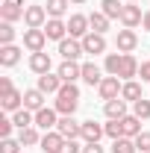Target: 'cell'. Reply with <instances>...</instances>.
I'll return each instance as SVG.
<instances>
[{"instance_id": "6da1fadb", "label": "cell", "mask_w": 150, "mask_h": 153, "mask_svg": "<svg viewBox=\"0 0 150 153\" xmlns=\"http://www.w3.org/2000/svg\"><path fill=\"white\" fill-rule=\"evenodd\" d=\"M106 71H109V76L132 79V76H138V62H135L132 53H109L106 56Z\"/></svg>"}, {"instance_id": "7a4b0ae2", "label": "cell", "mask_w": 150, "mask_h": 153, "mask_svg": "<svg viewBox=\"0 0 150 153\" xmlns=\"http://www.w3.org/2000/svg\"><path fill=\"white\" fill-rule=\"evenodd\" d=\"M76 106H79V88H76V82H65V85L59 88V94H56L53 109H56L59 115H74Z\"/></svg>"}, {"instance_id": "3957f363", "label": "cell", "mask_w": 150, "mask_h": 153, "mask_svg": "<svg viewBox=\"0 0 150 153\" xmlns=\"http://www.w3.org/2000/svg\"><path fill=\"white\" fill-rule=\"evenodd\" d=\"M121 88H124L121 76H103V82L97 85V94L100 100H115V97H121Z\"/></svg>"}, {"instance_id": "277c9868", "label": "cell", "mask_w": 150, "mask_h": 153, "mask_svg": "<svg viewBox=\"0 0 150 153\" xmlns=\"http://www.w3.org/2000/svg\"><path fill=\"white\" fill-rule=\"evenodd\" d=\"M24 24H27V30H44V24H47V9H44V6H27Z\"/></svg>"}, {"instance_id": "5b68a950", "label": "cell", "mask_w": 150, "mask_h": 153, "mask_svg": "<svg viewBox=\"0 0 150 153\" xmlns=\"http://www.w3.org/2000/svg\"><path fill=\"white\" fill-rule=\"evenodd\" d=\"M47 44V33L44 30H24V47L30 53H41Z\"/></svg>"}, {"instance_id": "8992f818", "label": "cell", "mask_w": 150, "mask_h": 153, "mask_svg": "<svg viewBox=\"0 0 150 153\" xmlns=\"http://www.w3.org/2000/svg\"><path fill=\"white\" fill-rule=\"evenodd\" d=\"M59 53H62V59H68V62H76L85 50H82V41L79 38H62L59 41Z\"/></svg>"}, {"instance_id": "52a82bcc", "label": "cell", "mask_w": 150, "mask_h": 153, "mask_svg": "<svg viewBox=\"0 0 150 153\" xmlns=\"http://www.w3.org/2000/svg\"><path fill=\"white\" fill-rule=\"evenodd\" d=\"M144 21V12H141V6H135V3H124V12H121V24L127 27V30H135L138 24Z\"/></svg>"}, {"instance_id": "ba28073f", "label": "cell", "mask_w": 150, "mask_h": 153, "mask_svg": "<svg viewBox=\"0 0 150 153\" xmlns=\"http://www.w3.org/2000/svg\"><path fill=\"white\" fill-rule=\"evenodd\" d=\"M68 33H71V38H85L91 33L88 15H71V18H68Z\"/></svg>"}, {"instance_id": "9c48e42d", "label": "cell", "mask_w": 150, "mask_h": 153, "mask_svg": "<svg viewBox=\"0 0 150 153\" xmlns=\"http://www.w3.org/2000/svg\"><path fill=\"white\" fill-rule=\"evenodd\" d=\"M65 141H68V138L59 133V130H50V133L41 135V150H44V153H62Z\"/></svg>"}, {"instance_id": "30bf717a", "label": "cell", "mask_w": 150, "mask_h": 153, "mask_svg": "<svg viewBox=\"0 0 150 153\" xmlns=\"http://www.w3.org/2000/svg\"><path fill=\"white\" fill-rule=\"evenodd\" d=\"M115 47H118V53H132L135 47H138V36L132 33V30H118V38H115Z\"/></svg>"}, {"instance_id": "8fae6325", "label": "cell", "mask_w": 150, "mask_h": 153, "mask_svg": "<svg viewBox=\"0 0 150 153\" xmlns=\"http://www.w3.org/2000/svg\"><path fill=\"white\" fill-rule=\"evenodd\" d=\"M56 130L65 135V138H79V133H82V124L76 121L74 115H62V118H59V124H56Z\"/></svg>"}, {"instance_id": "7c38bea8", "label": "cell", "mask_w": 150, "mask_h": 153, "mask_svg": "<svg viewBox=\"0 0 150 153\" xmlns=\"http://www.w3.org/2000/svg\"><path fill=\"white\" fill-rule=\"evenodd\" d=\"M79 41H82V50H85V53H91V56L106 53V38L100 36V33H88V36L79 38Z\"/></svg>"}, {"instance_id": "4fadbf2b", "label": "cell", "mask_w": 150, "mask_h": 153, "mask_svg": "<svg viewBox=\"0 0 150 153\" xmlns=\"http://www.w3.org/2000/svg\"><path fill=\"white\" fill-rule=\"evenodd\" d=\"M56 109H50V106H44V109H38L36 112V127H41L44 133H50V130H56V124H59V118H56Z\"/></svg>"}, {"instance_id": "5bb4252c", "label": "cell", "mask_w": 150, "mask_h": 153, "mask_svg": "<svg viewBox=\"0 0 150 153\" xmlns=\"http://www.w3.org/2000/svg\"><path fill=\"white\" fill-rule=\"evenodd\" d=\"M24 12H27V6H18V3H0V21H6V24H15V21H24Z\"/></svg>"}, {"instance_id": "9a60e30c", "label": "cell", "mask_w": 150, "mask_h": 153, "mask_svg": "<svg viewBox=\"0 0 150 153\" xmlns=\"http://www.w3.org/2000/svg\"><path fill=\"white\" fill-rule=\"evenodd\" d=\"M65 82H62V76L59 74H41L38 76V91H44V94H59V88H62Z\"/></svg>"}, {"instance_id": "2e32d148", "label": "cell", "mask_w": 150, "mask_h": 153, "mask_svg": "<svg viewBox=\"0 0 150 153\" xmlns=\"http://www.w3.org/2000/svg\"><path fill=\"white\" fill-rule=\"evenodd\" d=\"M103 112H106L109 121H121V118H127V100H124V97L106 100V103H103Z\"/></svg>"}, {"instance_id": "e0dca14e", "label": "cell", "mask_w": 150, "mask_h": 153, "mask_svg": "<svg viewBox=\"0 0 150 153\" xmlns=\"http://www.w3.org/2000/svg\"><path fill=\"white\" fill-rule=\"evenodd\" d=\"M50 68H53V59H50V53H44V50H41V53H33V56H30V71H33V74H50Z\"/></svg>"}, {"instance_id": "ac0fdd59", "label": "cell", "mask_w": 150, "mask_h": 153, "mask_svg": "<svg viewBox=\"0 0 150 153\" xmlns=\"http://www.w3.org/2000/svg\"><path fill=\"white\" fill-rule=\"evenodd\" d=\"M56 74L62 76V82H76V79H82V65H76V62H62L56 68Z\"/></svg>"}, {"instance_id": "d6986e66", "label": "cell", "mask_w": 150, "mask_h": 153, "mask_svg": "<svg viewBox=\"0 0 150 153\" xmlns=\"http://www.w3.org/2000/svg\"><path fill=\"white\" fill-rule=\"evenodd\" d=\"M44 33H47V38H53V41H62V38H68V24L62 18H47Z\"/></svg>"}, {"instance_id": "ffe728a7", "label": "cell", "mask_w": 150, "mask_h": 153, "mask_svg": "<svg viewBox=\"0 0 150 153\" xmlns=\"http://www.w3.org/2000/svg\"><path fill=\"white\" fill-rule=\"evenodd\" d=\"M0 106H3V112H18L24 109V91H6V94H0Z\"/></svg>"}, {"instance_id": "44dd1931", "label": "cell", "mask_w": 150, "mask_h": 153, "mask_svg": "<svg viewBox=\"0 0 150 153\" xmlns=\"http://www.w3.org/2000/svg\"><path fill=\"white\" fill-rule=\"evenodd\" d=\"M21 62V47L18 44H3L0 47V65L3 68H12V65H18Z\"/></svg>"}, {"instance_id": "7402d4cb", "label": "cell", "mask_w": 150, "mask_h": 153, "mask_svg": "<svg viewBox=\"0 0 150 153\" xmlns=\"http://www.w3.org/2000/svg\"><path fill=\"white\" fill-rule=\"evenodd\" d=\"M44 91H38V88H27L24 91V106L30 109V112H38V109H44Z\"/></svg>"}, {"instance_id": "603a6c76", "label": "cell", "mask_w": 150, "mask_h": 153, "mask_svg": "<svg viewBox=\"0 0 150 153\" xmlns=\"http://www.w3.org/2000/svg\"><path fill=\"white\" fill-rule=\"evenodd\" d=\"M100 135H106V130H103V124H94V121H82V133H79V138L88 144V141H100Z\"/></svg>"}, {"instance_id": "cb8c5ba5", "label": "cell", "mask_w": 150, "mask_h": 153, "mask_svg": "<svg viewBox=\"0 0 150 153\" xmlns=\"http://www.w3.org/2000/svg\"><path fill=\"white\" fill-rule=\"evenodd\" d=\"M12 124L18 127V130H27V127H36V112H30L27 106L18 109V112H12Z\"/></svg>"}, {"instance_id": "d4e9b609", "label": "cell", "mask_w": 150, "mask_h": 153, "mask_svg": "<svg viewBox=\"0 0 150 153\" xmlns=\"http://www.w3.org/2000/svg\"><path fill=\"white\" fill-rule=\"evenodd\" d=\"M121 124H124V135H127V138H135L138 133H144V130H141V118H135V115L121 118Z\"/></svg>"}, {"instance_id": "484cf974", "label": "cell", "mask_w": 150, "mask_h": 153, "mask_svg": "<svg viewBox=\"0 0 150 153\" xmlns=\"http://www.w3.org/2000/svg\"><path fill=\"white\" fill-rule=\"evenodd\" d=\"M82 82H88V85H100V82H103L100 68H97L94 62H85V65H82Z\"/></svg>"}, {"instance_id": "4316f807", "label": "cell", "mask_w": 150, "mask_h": 153, "mask_svg": "<svg viewBox=\"0 0 150 153\" xmlns=\"http://www.w3.org/2000/svg\"><path fill=\"white\" fill-rule=\"evenodd\" d=\"M121 97H124V100H130V103L141 100V85H138L135 79H127V82H124V88H121Z\"/></svg>"}, {"instance_id": "83f0119b", "label": "cell", "mask_w": 150, "mask_h": 153, "mask_svg": "<svg viewBox=\"0 0 150 153\" xmlns=\"http://www.w3.org/2000/svg\"><path fill=\"white\" fill-rule=\"evenodd\" d=\"M18 141L24 147H33V144H41V135L36 127H27V130H18Z\"/></svg>"}, {"instance_id": "f1b7e54d", "label": "cell", "mask_w": 150, "mask_h": 153, "mask_svg": "<svg viewBox=\"0 0 150 153\" xmlns=\"http://www.w3.org/2000/svg\"><path fill=\"white\" fill-rule=\"evenodd\" d=\"M100 6H103L100 12H103V15H106L109 21H112V18H118V21H121V12H124V3H121V0H103Z\"/></svg>"}, {"instance_id": "f546056e", "label": "cell", "mask_w": 150, "mask_h": 153, "mask_svg": "<svg viewBox=\"0 0 150 153\" xmlns=\"http://www.w3.org/2000/svg\"><path fill=\"white\" fill-rule=\"evenodd\" d=\"M88 24H91V33H100V36L109 30V18H106L103 12H91V15H88Z\"/></svg>"}, {"instance_id": "4dcf8cb0", "label": "cell", "mask_w": 150, "mask_h": 153, "mask_svg": "<svg viewBox=\"0 0 150 153\" xmlns=\"http://www.w3.org/2000/svg\"><path fill=\"white\" fill-rule=\"evenodd\" d=\"M68 6H71V0H47V15L50 18H62L68 12Z\"/></svg>"}, {"instance_id": "1f68e13d", "label": "cell", "mask_w": 150, "mask_h": 153, "mask_svg": "<svg viewBox=\"0 0 150 153\" xmlns=\"http://www.w3.org/2000/svg\"><path fill=\"white\" fill-rule=\"evenodd\" d=\"M138 147H135V138H115L112 141V153H135Z\"/></svg>"}, {"instance_id": "d6a6232c", "label": "cell", "mask_w": 150, "mask_h": 153, "mask_svg": "<svg viewBox=\"0 0 150 153\" xmlns=\"http://www.w3.org/2000/svg\"><path fill=\"white\" fill-rule=\"evenodd\" d=\"M132 115L141 118V121H147V118H150V100H144V97L135 100V103H132Z\"/></svg>"}, {"instance_id": "836d02e7", "label": "cell", "mask_w": 150, "mask_h": 153, "mask_svg": "<svg viewBox=\"0 0 150 153\" xmlns=\"http://www.w3.org/2000/svg\"><path fill=\"white\" fill-rule=\"evenodd\" d=\"M12 41H15V27L6 24V21H0V47L3 44H12Z\"/></svg>"}, {"instance_id": "e575fe53", "label": "cell", "mask_w": 150, "mask_h": 153, "mask_svg": "<svg viewBox=\"0 0 150 153\" xmlns=\"http://www.w3.org/2000/svg\"><path fill=\"white\" fill-rule=\"evenodd\" d=\"M103 130H106V135H109V138H124V124H121V121H109V124H103Z\"/></svg>"}, {"instance_id": "d590c367", "label": "cell", "mask_w": 150, "mask_h": 153, "mask_svg": "<svg viewBox=\"0 0 150 153\" xmlns=\"http://www.w3.org/2000/svg\"><path fill=\"white\" fill-rule=\"evenodd\" d=\"M21 144L18 138H0V153H21Z\"/></svg>"}, {"instance_id": "8d00e7d4", "label": "cell", "mask_w": 150, "mask_h": 153, "mask_svg": "<svg viewBox=\"0 0 150 153\" xmlns=\"http://www.w3.org/2000/svg\"><path fill=\"white\" fill-rule=\"evenodd\" d=\"M135 147L141 153H150V133H138L135 135Z\"/></svg>"}, {"instance_id": "74e56055", "label": "cell", "mask_w": 150, "mask_h": 153, "mask_svg": "<svg viewBox=\"0 0 150 153\" xmlns=\"http://www.w3.org/2000/svg\"><path fill=\"white\" fill-rule=\"evenodd\" d=\"M12 127H15V124H12V118H0V138H12Z\"/></svg>"}, {"instance_id": "f35d334b", "label": "cell", "mask_w": 150, "mask_h": 153, "mask_svg": "<svg viewBox=\"0 0 150 153\" xmlns=\"http://www.w3.org/2000/svg\"><path fill=\"white\" fill-rule=\"evenodd\" d=\"M79 150H82V147L76 144V138H68V141H65V147H62V153H79Z\"/></svg>"}, {"instance_id": "ab89813d", "label": "cell", "mask_w": 150, "mask_h": 153, "mask_svg": "<svg viewBox=\"0 0 150 153\" xmlns=\"http://www.w3.org/2000/svg\"><path fill=\"white\" fill-rule=\"evenodd\" d=\"M138 76H141V82H150V62L138 65Z\"/></svg>"}, {"instance_id": "60d3db41", "label": "cell", "mask_w": 150, "mask_h": 153, "mask_svg": "<svg viewBox=\"0 0 150 153\" xmlns=\"http://www.w3.org/2000/svg\"><path fill=\"white\" fill-rule=\"evenodd\" d=\"M82 153H103V147H100V141H88L82 147Z\"/></svg>"}, {"instance_id": "b9f144b4", "label": "cell", "mask_w": 150, "mask_h": 153, "mask_svg": "<svg viewBox=\"0 0 150 153\" xmlns=\"http://www.w3.org/2000/svg\"><path fill=\"white\" fill-rule=\"evenodd\" d=\"M6 91H12V79L9 76H0V94H6Z\"/></svg>"}, {"instance_id": "7bdbcfd3", "label": "cell", "mask_w": 150, "mask_h": 153, "mask_svg": "<svg viewBox=\"0 0 150 153\" xmlns=\"http://www.w3.org/2000/svg\"><path fill=\"white\" fill-rule=\"evenodd\" d=\"M141 27H144V30H147V33H150V9H147V12H144V21H141Z\"/></svg>"}, {"instance_id": "ee69618b", "label": "cell", "mask_w": 150, "mask_h": 153, "mask_svg": "<svg viewBox=\"0 0 150 153\" xmlns=\"http://www.w3.org/2000/svg\"><path fill=\"white\" fill-rule=\"evenodd\" d=\"M6 3H18V6H24V0H6Z\"/></svg>"}, {"instance_id": "f6af8a7d", "label": "cell", "mask_w": 150, "mask_h": 153, "mask_svg": "<svg viewBox=\"0 0 150 153\" xmlns=\"http://www.w3.org/2000/svg\"><path fill=\"white\" fill-rule=\"evenodd\" d=\"M71 3H85V0H71Z\"/></svg>"}, {"instance_id": "bcb514c9", "label": "cell", "mask_w": 150, "mask_h": 153, "mask_svg": "<svg viewBox=\"0 0 150 153\" xmlns=\"http://www.w3.org/2000/svg\"><path fill=\"white\" fill-rule=\"evenodd\" d=\"M124 3H135V0H124Z\"/></svg>"}]
</instances>
